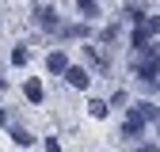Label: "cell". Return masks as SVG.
I'll return each instance as SVG.
<instances>
[{"label":"cell","mask_w":160,"mask_h":152,"mask_svg":"<svg viewBox=\"0 0 160 152\" xmlns=\"http://www.w3.org/2000/svg\"><path fill=\"white\" fill-rule=\"evenodd\" d=\"M133 46H137V50H145V46H149V31H145V27H137V31H133Z\"/></svg>","instance_id":"12"},{"label":"cell","mask_w":160,"mask_h":152,"mask_svg":"<svg viewBox=\"0 0 160 152\" xmlns=\"http://www.w3.org/2000/svg\"><path fill=\"white\" fill-rule=\"evenodd\" d=\"M65 80H69L72 88H80V91H84V88H88V72L80 69V65H69V69H65Z\"/></svg>","instance_id":"2"},{"label":"cell","mask_w":160,"mask_h":152,"mask_svg":"<svg viewBox=\"0 0 160 152\" xmlns=\"http://www.w3.org/2000/svg\"><path fill=\"white\" fill-rule=\"evenodd\" d=\"M4 122H8V114H4V107H0V126H4Z\"/></svg>","instance_id":"17"},{"label":"cell","mask_w":160,"mask_h":152,"mask_svg":"<svg viewBox=\"0 0 160 152\" xmlns=\"http://www.w3.org/2000/svg\"><path fill=\"white\" fill-rule=\"evenodd\" d=\"M38 27H42V31H57V12L42 8V12H38Z\"/></svg>","instance_id":"6"},{"label":"cell","mask_w":160,"mask_h":152,"mask_svg":"<svg viewBox=\"0 0 160 152\" xmlns=\"http://www.w3.org/2000/svg\"><path fill=\"white\" fill-rule=\"evenodd\" d=\"M27 57H31V53H27L23 46H19V50H12V61H15V65H27Z\"/></svg>","instance_id":"13"},{"label":"cell","mask_w":160,"mask_h":152,"mask_svg":"<svg viewBox=\"0 0 160 152\" xmlns=\"http://www.w3.org/2000/svg\"><path fill=\"white\" fill-rule=\"evenodd\" d=\"M88 110H92V118H107V103H103V99H92Z\"/></svg>","instance_id":"10"},{"label":"cell","mask_w":160,"mask_h":152,"mask_svg":"<svg viewBox=\"0 0 160 152\" xmlns=\"http://www.w3.org/2000/svg\"><path fill=\"white\" fill-rule=\"evenodd\" d=\"M12 141H15V145H23V148H31V145H34V137H31L23 126H15V129H12Z\"/></svg>","instance_id":"9"},{"label":"cell","mask_w":160,"mask_h":152,"mask_svg":"<svg viewBox=\"0 0 160 152\" xmlns=\"http://www.w3.org/2000/svg\"><path fill=\"white\" fill-rule=\"evenodd\" d=\"M23 95H27L31 103H42V95H46V91H42V84H38V80H27V84H23Z\"/></svg>","instance_id":"7"},{"label":"cell","mask_w":160,"mask_h":152,"mask_svg":"<svg viewBox=\"0 0 160 152\" xmlns=\"http://www.w3.org/2000/svg\"><path fill=\"white\" fill-rule=\"evenodd\" d=\"M145 31H149V34L160 31V15H149V19H145Z\"/></svg>","instance_id":"14"},{"label":"cell","mask_w":160,"mask_h":152,"mask_svg":"<svg viewBox=\"0 0 160 152\" xmlns=\"http://www.w3.org/2000/svg\"><path fill=\"white\" fill-rule=\"evenodd\" d=\"M137 152H160V148H152V145H141V148H137Z\"/></svg>","instance_id":"16"},{"label":"cell","mask_w":160,"mask_h":152,"mask_svg":"<svg viewBox=\"0 0 160 152\" xmlns=\"http://www.w3.org/2000/svg\"><path fill=\"white\" fill-rule=\"evenodd\" d=\"M46 152H61V145H57V137H46Z\"/></svg>","instance_id":"15"},{"label":"cell","mask_w":160,"mask_h":152,"mask_svg":"<svg viewBox=\"0 0 160 152\" xmlns=\"http://www.w3.org/2000/svg\"><path fill=\"white\" fill-rule=\"evenodd\" d=\"M61 34H65V38H84L88 27H84V23H76V27H61Z\"/></svg>","instance_id":"11"},{"label":"cell","mask_w":160,"mask_h":152,"mask_svg":"<svg viewBox=\"0 0 160 152\" xmlns=\"http://www.w3.org/2000/svg\"><path fill=\"white\" fill-rule=\"evenodd\" d=\"M141 129H145V122H141V118H137V114L130 110V118H126V126H122V137H137Z\"/></svg>","instance_id":"5"},{"label":"cell","mask_w":160,"mask_h":152,"mask_svg":"<svg viewBox=\"0 0 160 152\" xmlns=\"http://www.w3.org/2000/svg\"><path fill=\"white\" fill-rule=\"evenodd\" d=\"M156 133H160V118H156Z\"/></svg>","instance_id":"18"},{"label":"cell","mask_w":160,"mask_h":152,"mask_svg":"<svg viewBox=\"0 0 160 152\" xmlns=\"http://www.w3.org/2000/svg\"><path fill=\"white\" fill-rule=\"evenodd\" d=\"M130 110H133V114H137V118H141V122H156V118H160V110H156V103H149V99H145V103H137V107H130Z\"/></svg>","instance_id":"3"},{"label":"cell","mask_w":160,"mask_h":152,"mask_svg":"<svg viewBox=\"0 0 160 152\" xmlns=\"http://www.w3.org/2000/svg\"><path fill=\"white\" fill-rule=\"evenodd\" d=\"M46 69H50V72H61V76H65V69H69V57H65L61 50H57V53H50V61H46Z\"/></svg>","instance_id":"4"},{"label":"cell","mask_w":160,"mask_h":152,"mask_svg":"<svg viewBox=\"0 0 160 152\" xmlns=\"http://www.w3.org/2000/svg\"><path fill=\"white\" fill-rule=\"evenodd\" d=\"M76 12L84 15V19H95L99 15V4H95V0H76Z\"/></svg>","instance_id":"8"},{"label":"cell","mask_w":160,"mask_h":152,"mask_svg":"<svg viewBox=\"0 0 160 152\" xmlns=\"http://www.w3.org/2000/svg\"><path fill=\"white\" fill-rule=\"evenodd\" d=\"M156 72H160V57H156V46H145L141 57H137V76L145 84H156Z\"/></svg>","instance_id":"1"}]
</instances>
